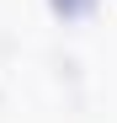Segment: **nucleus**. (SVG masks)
I'll return each instance as SVG.
<instances>
[{
    "label": "nucleus",
    "mask_w": 117,
    "mask_h": 123,
    "mask_svg": "<svg viewBox=\"0 0 117 123\" xmlns=\"http://www.w3.org/2000/svg\"><path fill=\"white\" fill-rule=\"evenodd\" d=\"M43 6L53 11V22H64V27H80V22H90V16L101 11V0H43Z\"/></svg>",
    "instance_id": "nucleus-1"
}]
</instances>
